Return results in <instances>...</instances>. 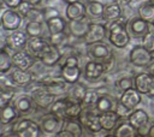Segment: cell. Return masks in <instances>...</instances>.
I'll return each instance as SVG.
<instances>
[{"instance_id": "cell-19", "label": "cell", "mask_w": 154, "mask_h": 137, "mask_svg": "<svg viewBox=\"0 0 154 137\" xmlns=\"http://www.w3.org/2000/svg\"><path fill=\"white\" fill-rule=\"evenodd\" d=\"M65 16L67 20H77L87 17V8L85 5L81 1H76L72 4H67L65 10Z\"/></svg>"}, {"instance_id": "cell-40", "label": "cell", "mask_w": 154, "mask_h": 137, "mask_svg": "<svg viewBox=\"0 0 154 137\" xmlns=\"http://www.w3.org/2000/svg\"><path fill=\"white\" fill-rule=\"evenodd\" d=\"M48 41H49V43H51V44H53V46H55V47L60 48V47H61V46H64V44H65V42L67 41V35H66V32H65V31L59 32V34H54V35H49Z\"/></svg>"}, {"instance_id": "cell-8", "label": "cell", "mask_w": 154, "mask_h": 137, "mask_svg": "<svg viewBox=\"0 0 154 137\" xmlns=\"http://www.w3.org/2000/svg\"><path fill=\"white\" fill-rule=\"evenodd\" d=\"M0 20H1V26L5 30L14 31V30L19 29V26L22 24V20H23V17L17 12V10L7 8L6 11L2 12V14L0 17Z\"/></svg>"}, {"instance_id": "cell-37", "label": "cell", "mask_w": 154, "mask_h": 137, "mask_svg": "<svg viewBox=\"0 0 154 137\" xmlns=\"http://www.w3.org/2000/svg\"><path fill=\"white\" fill-rule=\"evenodd\" d=\"M87 93V88L79 83H76V84H72V88H71V99L75 100V101H78V102H82L84 95Z\"/></svg>"}, {"instance_id": "cell-33", "label": "cell", "mask_w": 154, "mask_h": 137, "mask_svg": "<svg viewBox=\"0 0 154 137\" xmlns=\"http://www.w3.org/2000/svg\"><path fill=\"white\" fill-rule=\"evenodd\" d=\"M12 66V55L6 48H0V73L8 72Z\"/></svg>"}, {"instance_id": "cell-14", "label": "cell", "mask_w": 154, "mask_h": 137, "mask_svg": "<svg viewBox=\"0 0 154 137\" xmlns=\"http://www.w3.org/2000/svg\"><path fill=\"white\" fill-rule=\"evenodd\" d=\"M107 28L103 24L100 23H90L89 30L87 32V35L84 36V42L85 44H93L96 42H102L103 38L106 37L107 34Z\"/></svg>"}, {"instance_id": "cell-47", "label": "cell", "mask_w": 154, "mask_h": 137, "mask_svg": "<svg viewBox=\"0 0 154 137\" xmlns=\"http://www.w3.org/2000/svg\"><path fill=\"white\" fill-rule=\"evenodd\" d=\"M54 137H75V136H73L70 131H67V130H65V129H61L59 132L55 133Z\"/></svg>"}, {"instance_id": "cell-30", "label": "cell", "mask_w": 154, "mask_h": 137, "mask_svg": "<svg viewBox=\"0 0 154 137\" xmlns=\"http://www.w3.org/2000/svg\"><path fill=\"white\" fill-rule=\"evenodd\" d=\"M69 97H61L54 101V103L51 106V112L57 115L61 120H66V107H67Z\"/></svg>"}, {"instance_id": "cell-15", "label": "cell", "mask_w": 154, "mask_h": 137, "mask_svg": "<svg viewBox=\"0 0 154 137\" xmlns=\"http://www.w3.org/2000/svg\"><path fill=\"white\" fill-rule=\"evenodd\" d=\"M36 58H34L28 50H18L12 55V64L16 68L19 70H29L35 64Z\"/></svg>"}, {"instance_id": "cell-20", "label": "cell", "mask_w": 154, "mask_h": 137, "mask_svg": "<svg viewBox=\"0 0 154 137\" xmlns=\"http://www.w3.org/2000/svg\"><path fill=\"white\" fill-rule=\"evenodd\" d=\"M61 59V52L60 48L51 44L49 48L43 53V55L38 59L42 64H45L46 66H54L59 62V60Z\"/></svg>"}, {"instance_id": "cell-17", "label": "cell", "mask_w": 154, "mask_h": 137, "mask_svg": "<svg viewBox=\"0 0 154 137\" xmlns=\"http://www.w3.org/2000/svg\"><path fill=\"white\" fill-rule=\"evenodd\" d=\"M141 95L142 94L140 91H137L135 88H130V89H128V90L122 93L119 102L123 106H125L128 109L132 111L134 108H136L141 103V100H142Z\"/></svg>"}, {"instance_id": "cell-42", "label": "cell", "mask_w": 154, "mask_h": 137, "mask_svg": "<svg viewBox=\"0 0 154 137\" xmlns=\"http://www.w3.org/2000/svg\"><path fill=\"white\" fill-rule=\"evenodd\" d=\"M26 18H28L29 20H31V22H43V20H45L42 10H38V8H36L35 6L31 8V11L29 12V14H28Z\"/></svg>"}, {"instance_id": "cell-22", "label": "cell", "mask_w": 154, "mask_h": 137, "mask_svg": "<svg viewBox=\"0 0 154 137\" xmlns=\"http://www.w3.org/2000/svg\"><path fill=\"white\" fill-rule=\"evenodd\" d=\"M118 102L113 96L111 95H100L97 103L95 106V109L99 113H105V112H111V111H116Z\"/></svg>"}, {"instance_id": "cell-11", "label": "cell", "mask_w": 154, "mask_h": 137, "mask_svg": "<svg viewBox=\"0 0 154 137\" xmlns=\"http://www.w3.org/2000/svg\"><path fill=\"white\" fill-rule=\"evenodd\" d=\"M29 36L26 35L25 31H20V30H14L12 32H10V35L6 36V46L7 48L12 49V50H22L24 49V47H26Z\"/></svg>"}, {"instance_id": "cell-12", "label": "cell", "mask_w": 154, "mask_h": 137, "mask_svg": "<svg viewBox=\"0 0 154 137\" xmlns=\"http://www.w3.org/2000/svg\"><path fill=\"white\" fill-rule=\"evenodd\" d=\"M51 43L43 37H29L26 43V50L36 59H40L43 53L49 48Z\"/></svg>"}, {"instance_id": "cell-44", "label": "cell", "mask_w": 154, "mask_h": 137, "mask_svg": "<svg viewBox=\"0 0 154 137\" xmlns=\"http://www.w3.org/2000/svg\"><path fill=\"white\" fill-rule=\"evenodd\" d=\"M42 12H43L45 22H46L47 19H51V18H54V17L60 16V14H59V11H58L57 8H54V7H45V8L42 10Z\"/></svg>"}, {"instance_id": "cell-9", "label": "cell", "mask_w": 154, "mask_h": 137, "mask_svg": "<svg viewBox=\"0 0 154 137\" xmlns=\"http://www.w3.org/2000/svg\"><path fill=\"white\" fill-rule=\"evenodd\" d=\"M38 124H40L41 130L43 132H46V133H57L61 130L60 127L64 125V120L59 119L57 115H54L52 112H49V113L41 117Z\"/></svg>"}, {"instance_id": "cell-1", "label": "cell", "mask_w": 154, "mask_h": 137, "mask_svg": "<svg viewBox=\"0 0 154 137\" xmlns=\"http://www.w3.org/2000/svg\"><path fill=\"white\" fill-rule=\"evenodd\" d=\"M128 22L120 17L119 19L111 22L108 26V41L117 48H124L130 42V34L128 31Z\"/></svg>"}, {"instance_id": "cell-39", "label": "cell", "mask_w": 154, "mask_h": 137, "mask_svg": "<svg viewBox=\"0 0 154 137\" xmlns=\"http://www.w3.org/2000/svg\"><path fill=\"white\" fill-rule=\"evenodd\" d=\"M114 85L122 93L125 91V90H128V89H130V88H135L134 87L135 85L134 84V78H131V77H122V78H119V79L116 81Z\"/></svg>"}, {"instance_id": "cell-10", "label": "cell", "mask_w": 154, "mask_h": 137, "mask_svg": "<svg viewBox=\"0 0 154 137\" xmlns=\"http://www.w3.org/2000/svg\"><path fill=\"white\" fill-rule=\"evenodd\" d=\"M134 87L141 94L148 95L154 90V76L150 72H140L134 78Z\"/></svg>"}, {"instance_id": "cell-50", "label": "cell", "mask_w": 154, "mask_h": 137, "mask_svg": "<svg viewBox=\"0 0 154 137\" xmlns=\"http://www.w3.org/2000/svg\"><path fill=\"white\" fill-rule=\"evenodd\" d=\"M2 137H18L13 131H10V133H7V135H5V136H2Z\"/></svg>"}, {"instance_id": "cell-36", "label": "cell", "mask_w": 154, "mask_h": 137, "mask_svg": "<svg viewBox=\"0 0 154 137\" xmlns=\"http://www.w3.org/2000/svg\"><path fill=\"white\" fill-rule=\"evenodd\" d=\"M99 97H100V95L95 90H87V93H85L81 103H82L83 108H93V107L96 106Z\"/></svg>"}, {"instance_id": "cell-54", "label": "cell", "mask_w": 154, "mask_h": 137, "mask_svg": "<svg viewBox=\"0 0 154 137\" xmlns=\"http://www.w3.org/2000/svg\"><path fill=\"white\" fill-rule=\"evenodd\" d=\"M150 73H152V75H153V76H154V66H153V67H152V71H150Z\"/></svg>"}, {"instance_id": "cell-41", "label": "cell", "mask_w": 154, "mask_h": 137, "mask_svg": "<svg viewBox=\"0 0 154 137\" xmlns=\"http://www.w3.org/2000/svg\"><path fill=\"white\" fill-rule=\"evenodd\" d=\"M142 46L149 50L150 53L154 52V31L149 30L143 37H142Z\"/></svg>"}, {"instance_id": "cell-48", "label": "cell", "mask_w": 154, "mask_h": 137, "mask_svg": "<svg viewBox=\"0 0 154 137\" xmlns=\"http://www.w3.org/2000/svg\"><path fill=\"white\" fill-rule=\"evenodd\" d=\"M130 1H131V0H113V2L118 4L119 6H125V5L130 4Z\"/></svg>"}, {"instance_id": "cell-13", "label": "cell", "mask_w": 154, "mask_h": 137, "mask_svg": "<svg viewBox=\"0 0 154 137\" xmlns=\"http://www.w3.org/2000/svg\"><path fill=\"white\" fill-rule=\"evenodd\" d=\"M126 26H128V31L130 36L135 38H142L150 30V24L140 17H136L129 20Z\"/></svg>"}, {"instance_id": "cell-21", "label": "cell", "mask_w": 154, "mask_h": 137, "mask_svg": "<svg viewBox=\"0 0 154 137\" xmlns=\"http://www.w3.org/2000/svg\"><path fill=\"white\" fill-rule=\"evenodd\" d=\"M11 82L18 87H26L32 82V75L29 70H19L16 68L11 72Z\"/></svg>"}, {"instance_id": "cell-55", "label": "cell", "mask_w": 154, "mask_h": 137, "mask_svg": "<svg viewBox=\"0 0 154 137\" xmlns=\"http://www.w3.org/2000/svg\"><path fill=\"white\" fill-rule=\"evenodd\" d=\"M148 2H150V4H152V5H154V0H149V1H148Z\"/></svg>"}, {"instance_id": "cell-43", "label": "cell", "mask_w": 154, "mask_h": 137, "mask_svg": "<svg viewBox=\"0 0 154 137\" xmlns=\"http://www.w3.org/2000/svg\"><path fill=\"white\" fill-rule=\"evenodd\" d=\"M32 7H34L32 5H30L28 1L23 0V1L20 2V5H19L16 10H17V12H18L23 18H26V17H28V14H29V12L31 11V8H32Z\"/></svg>"}, {"instance_id": "cell-51", "label": "cell", "mask_w": 154, "mask_h": 137, "mask_svg": "<svg viewBox=\"0 0 154 137\" xmlns=\"http://www.w3.org/2000/svg\"><path fill=\"white\" fill-rule=\"evenodd\" d=\"M66 4H72V2H76V1H81V0H64Z\"/></svg>"}, {"instance_id": "cell-29", "label": "cell", "mask_w": 154, "mask_h": 137, "mask_svg": "<svg viewBox=\"0 0 154 137\" xmlns=\"http://www.w3.org/2000/svg\"><path fill=\"white\" fill-rule=\"evenodd\" d=\"M122 17V8L118 4L112 2L105 6L103 10V14H102V19L106 22H114L117 19H119Z\"/></svg>"}, {"instance_id": "cell-7", "label": "cell", "mask_w": 154, "mask_h": 137, "mask_svg": "<svg viewBox=\"0 0 154 137\" xmlns=\"http://www.w3.org/2000/svg\"><path fill=\"white\" fill-rule=\"evenodd\" d=\"M88 54L93 60L97 61H109L112 60V50L108 44L103 42H96L93 44H88Z\"/></svg>"}, {"instance_id": "cell-57", "label": "cell", "mask_w": 154, "mask_h": 137, "mask_svg": "<svg viewBox=\"0 0 154 137\" xmlns=\"http://www.w3.org/2000/svg\"><path fill=\"white\" fill-rule=\"evenodd\" d=\"M1 1H2V0H0V2H1Z\"/></svg>"}, {"instance_id": "cell-32", "label": "cell", "mask_w": 154, "mask_h": 137, "mask_svg": "<svg viewBox=\"0 0 154 137\" xmlns=\"http://www.w3.org/2000/svg\"><path fill=\"white\" fill-rule=\"evenodd\" d=\"M63 127L67 131H70L75 137H81L83 133V125L78 118L76 119H67L64 121Z\"/></svg>"}, {"instance_id": "cell-35", "label": "cell", "mask_w": 154, "mask_h": 137, "mask_svg": "<svg viewBox=\"0 0 154 137\" xmlns=\"http://www.w3.org/2000/svg\"><path fill=\"white\" fill-rule=\"evenodd\" d=\"M138 17L150 24L154 20V5H152L150 2H147V4H143L142 6H140Z\"/></svg>"}, {"instance_id": "cell-26", "label": "cell", "mask_w": 154, "mask_h": 137, "mask_svg": "<svg viewBox=\"0 0 154 137\" xmlns=\"http://www.w3.org/2000/svg\"><path fill=\"white\" fill-rule=\"evenodd\" d=\"M13 106L18 111L19 114H26L32 111L34 101L30 95H20L14 100Z\"/></svg>"}, {"instance_id": "cell-27", "label": "cell", "mask_w": 154, "mask_h": 137, "mask_svg": "<svg viewBox=\"0 0 154 137\" xmlns=\"http://www.w3.org/2000/svg\"><path fill=\"white\" fill-rule=\"evenodd\" d=\"M18 111L14 108V106H6L0 109V124L1 125H10L14 120L18 119Z\"/></svg>"}, {"instance_id": "cell-23", "label": "cell", "mask_w": 154, "mask_h": 137, "mask_svg": "<svg viewBox=\"0 0 154 137\" xmlns=\"http://www.w3.org/2000/svg\"><path fill=\"white\" fill-rule=\"evenodd\" d=\"M119 119H120V117L118 115V113H117L116 111L100 113L101 127H102V130H106V131H112V130H114L116 126L118 125Z\"/></svg>"}, {"instance_id": "cell-38", "label": "cell", "mask_w": 154, "mask_h": 137, "mask_svg": "<svg viewBox=\"0 0 154 137\" xmlns=\"http://www.w3.org/2000/svg\"><path fill=\"white\" fill-rule=\"evenodd\" d=\"M14 97V91L12 89H0V109L8 106Z\"/></svg>"}, {"instance_id": "cell-28", "label": "cell", "mask_w": 154, "mask_h": 137, "mask_svg": "<svg viewBox=\"0 0 154 137\" xmlns=\"http://www.w3.org/2000/svg\"><path fill=\"white\" fill-rule=\"evenodd\" d=\"M46 25H47V29H48L49 35L63 32V31H65V29L67 26L65 19L61 18L60 16L54 17V18H51V19H47L46 20Z\"/></svg>"}, {"instance_id": "cell-18", "label": "cell", "mask_w": 154, "mask_h": 137, "mask_svg": "<svg viewBox=\"0 0 154 137\" xmlns=\"http://www.w3.org/2000/svg\"><path fill=\"white\" fill-rule=\"evenodd\" d=\"M89 26H90V22L87 17L77 20H69L67 23L70 34L77 38H84V36L89 30Z\"/></svg>"}, {"instance_id": "cell-34", "label": "cell", "mask_w": 154, "mask_h": 137, "mask_svg": "<svg viewBox=\"0 0 154 137\" xmlns=\"http://www.w3.org/2000/svg\"><path fill=\"white\" fill-rule=\"evenodd\" d=\"M25 32L29 37H42V35H43V24H42V22H31V20H29L25 25Z\"/></svg>"}, {"instance_id": "cell-49", "label": "cell", "mask_w": 154, "mask_h": 137, "mask_svg": "<svg viewBox=\"0 0 154 137\" xmlns=\"http://www.w3.org/2000/svg\"><path fill=\"white\" fill-rule=\"evenodd\" d=\"M25 1H28L30 5H32V6H37V5H40L41 4V0H25Z\"/></svg>"}, {"instance_id": "cell-16", "label": "cell", "mask_w": 154, "mask_h": 137, "mask_svg": "<svg viewBox=\"0 0 154 137\" xmlns=\"http://www.w3.org/2000/svg\"><path fill=\"white\" fill-rule=\"evenodd\" d=\"M106 71L107 68H106L105 62L97 61V60H90L84 66V77L89 81H95L100 78Z\"/></svg>"}, {"instance_id": "cell-56", "label": "cell", "mask_w": 154, "mask_h": 137, "mask_svg": "<svg viewBox=\"0 0 154 137\" xmlns=\"http://www.w3.org/2000/svg\"><path fill=\"white\" fill-rule=\"evenodd\" d=\"M0 25H1V20H0Z\"/></svg>"}, {"instance_id": "cell-52", "label": "cell", "mask_w": 154, "mask_h": 137, "mask_svg": "<svg viewBox=\"0 0 154 137\" xmlns=\"http://www.w3.org/2000/svg\"><path fill=\"white\" fill-rule=\"evenodd\" d=\"M150 30H152V31H154V20L150 23Z\"/></svg>"}, {"instance_id": "cell-45", "label": "cell", "mask_w": 154, "mask_h": 137, "mask_svg": "<svg viewBox=\"0 0 154 137\" xmlns=\"http://www.w3.org/2000/svg\"><path fill=\"white\" fill-rule=\"evenodd\" d=\"M116 112L118 113V115L120 117V118H124V117H129L130 115V113H131V111L130 109H128L125 106H123L120 102H118V106H117V109H116Z\"/></svg>"}, {"instance_id": "cell-53", "label": "cell", "mask_w": 154, "mask_h": 137, "mask_svg": "<svg viewBox=\"0 0 154 137\" xmlns=\"http://www.w3.org/2000/svg\"><path fill=\"white\" fill-rule=\"evenodd\" d=\"M103 137H116L114 135H106V136H103Z\"/></svg>"}, {"instance_id": "cell-31", "label": "cell", "mask_w": 154, "mask_h": 137, "mask_svg": "<svg viewBox=\"0 0 154 137\" xmlns=\"http://www.w3.org/2000/svg\"><path fill=\"white\" fill-rule=\"evenodd\" d=\"M85 8H87V16H89L90 18H102L105 5L100 1H89L85 5Z\"/></svg>"}, {"instance_id": "cell-24", "label": "cell", "mask_w": 154, "mask_h": 137, "mask_svg": "<svg viewBox=\"0 0 154 137\" xmlns=\"http://www.w3.org/2000/svg\"><path fill=\"white\" fill-rule=\"evenodd\" d=\"M148 114H147V112L146 111H143V109H135V111H132L131 113H130V115L128 117V121L135 127V129H137V130H140V129H142L143 126H146L147 125V123H148Z\"/></svg>"}, {"instance_id": "cell-5", "label": "cell", "mask_w": 154, "mask_h": 137, "mask_svg": "<svg viewBox=\"0 0 154 137\" xmlns=\"http://www.w3.org/2000/svg\"><path fill=\"white\" fill-rule=\"evenodd\" d=\"M78 119L81 120L83 127L88 129L90 132L96 133L102 130L100 123V113L95 108H83Z\"/></svg>"}, {"instance_id": "cell-46", "label": "cell", "mask_w": 154, "mask_h": 137, "mask_svg": "<svg viewBox=\"0 0 154 137\" xmlns=\"http://www.w3.org/2000/svg\"><path fill=\"white\" fill-rule=\"evenodd\" d=\"M22 1L23 0H2V2H4L5 6H7L8 8H13V10H16L20 5Z\"/></svg>"}, {"instance_id": "cell-6", "label": "cell", "mask_w": 154, "mask_h": 137, "mask_svg": "<svg viewBox=\"0 0 154 137\" xmlns=\"http://www.w3.org/2000/svg\"><path fill=\"white\" fill-rule=\"evenodd\" d=\"M129 60L132 65L137 67H146L152 64L153 56H152V53L147 50L142 44H137L130 50Z\"/></svg>"}, {"instance_id": "cell-3", "label": "cell", "mask_w": 154, "mask_h": 137, "mask_svg": "<svg viewBox=\"0 0 154 137\" xmlns=\"http://www.w3.org/2000/svg\"><path fill=\"white\" fill-rule=\"evenodd\" d=\"M18 137H40L41 126L38 123L29 118L19 119L11 129Z\"/></svg>"}, {"instance_id": "cell-25", "label": "cell", "mask_w": 154, "mask_h": 137, "mask_svg": "<svg viewBox=\"0 0 154 137\" xmlns=\"http://www.w3.org/2000/svg\"><path fill=\"white\" fill-rule=\"evenodd\" d=\"M113 135L116 137H138L140 133L129 121H122L113 130Z\"/></svg>"}, {"instance_id": "cell-2", "label": "cell", "mask_w": 154, "mask_h": 137, "mask_svg": "<svg viewBox=\"0 0 154 137\" xmlns=\"http://www.w3.org/2000/svg\"><path fill=\"white\" fill-rule=\"evenodd\" d=\"M60 77L70 85L78 83L81 77L79 60L76 55H69L60 67Z\"/></svg>"}, {"instance_id": "cell-4", "label": "cell", "mask_w": 154, "mask_h": 137, "mask_svg": "<svg viewBox=\"0 0 154 137\" xmlns=\"http://www.w3.org/2000/svg\"><path fill=\"white\" fill-rule=\"evenodd\" d=\"M30 96L34 101V103L40 107V108H43V109H47V108H51V106L54 103L55 101V95L52 94L46 87L43 85H38L37 88L32 89L31 93H30Z\"/></svg>"}]
</instances>
